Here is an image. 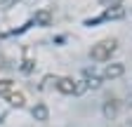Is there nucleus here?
<instances>
[{
  "label": "nucleus",
  "mask_w": 132,
  "mask_h": 127,
  "mask_svg": "<svg viewBox=\"0 0 132 127\" xmlns=\"http://www.w3.org/2000/svg\"><path fill=\"white\" fill-rule=\"evenodd\" d=\"M116 47H118V40H116V38H106V40H102V42L92 45L90 57H92L94 61H106V59H111V54L116 52Z\"/></svg>",
  "instance_id": "1"
},
{
  "label": "nucleus",
  "mask_w": 132,
  "mask_h": 127,
  "mask_svg": "<svg viewBox=\"0 0 132 127\" xmlns=\"http://www.w3.org/2000/svg\"><path fill=\"white\" fill-rule=\"evenodd\" d=\"M57 89L61 94H76V80L73 78H59L57 80Z\"/></svg>",
  "instance_id": "2"
},
{
  "label": "nucleus",
  "mask_w": 132,
  "mask_h": 127,
  "mask_svg": "<svg viewBox=\"0 0 132 127\" xmlns=\"http://www.w3.org/2000/svg\"><path fill=\"white\" fill-rule=\"evenodd\" d=\"M3 97H5V101L10 106H16V108H24V104H26V97L21 92H7V94H3Z\"/></svg>",
  "instance_id": "3"
},
{
  "label": "nucleus",
  "mask_w": 132,
  "mask_h": 127,
  "mask_svg": "<svg viewBox=\"0 0 132 127\" xmlns=\"http://www.w3.org/2000/svg\"><path fill=\"white\" fill-rule=\"evenodd\" d=\"M123 73H125V66H123V63H109V66L104 68V78H109V80L120 78Z\"/></svg>",
  "instance_id": "4"
},
{
  "label": "nucleus",
  "mask_w": 132,
  "mask_h": 127,
  "mask_svg": "<svg viewBox=\"0 0 132 127\" xmlns=\"http://www.w3.org/2000/svg\"><path fill=\"white\" fill-rule=\"evenodd\" d=\"M33 21H36V26H50L52 24V12L50 10H38L36 17H33Z\"/></svg>",
  "instance_id": "5"
},
{
  "label": "nucleus",
  "mask_w": 132,
  "mask_h": 127,
  "mask_svg": "<svg viewBox=\"0 0 132 127\" xmlns=\"http://www.w3.org/2000/svg\"><path fill=\"white\" fill-rule=\"evenodd\" d=\"M116 115H118V101H116V99H109L104 104V118L106 120H113Z\"/></svg>",
  "instance_id": "6"
},
{
  "label": "nucleus",
  "mask_w": 132,
  "mask_h": 127,
  "mask_svg": "<svg viewBox=\"0 0 132 127\" xmlns=\"http://www.w3.org/2000/svg\"><path fill=\"white\" fill-rule=\"evenodd\" d=\"M33 118H36V120H40V122H45V120L50 118V111H47V106H45V104H38L36 108H33Z\"/></svg>",
  "instance_id": "7"
},
{
  "label": "nucleus",
  "mask_w": 132,
  "mask_h": 127,
  "mask_svg": "<svg viewBox=\"0 0 132 127\" xmlns=\"http://www.w3.org/2000/svg\"><path fill=\"white\" fill-rule=\"evenodd\" d=\"M87 83V87H92V89H97V87H102V78H97V75H92L90 80H85Z\"/></svg>",
  "instance_id": "8"
},
{
  "label": "nucleus",
  "mask_w": 132,
  "mask_h": 127,
  "mask_svg": "<svg viewBox=\"0 0 132 127\" xmlns=\"http://www.w3.org/2000/svg\"><path fill=\"white\" fill-rule=\"evenodd\" d=\"M12 92V80H0V94Z\"/></svg>",
  "instance_id": "9"
},
{
  "label": "nucleus",
  "mask_w": 132,
  "mask_h": 127,
  "mask_svg": "<svg viewBox=\"0 0 132 127\" xmlns=\"http://www.w3.org/2000/svg\"><path fill=\"white\" fill-rule=\"evenodd\" d=\"M19 0H0V10H10V7H14Z\"/></svg>",
  "instance_id": "10"
},
{
  "label": "nucleus",
  "mask_w": 132,
  "mask_h": 127,
  "mask_svg": "<svg viewBox=\"0 0 132 127\" xmlns=\"http://www.w3.org/2000/svg\"><path fill=\"white\" fill-rule=\"evenodd\" d=\"M106 17H123V10L116 5V10H109V12H106Z\"/></svg>",
  "instance_id": "11"
}]
</instances>
